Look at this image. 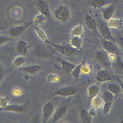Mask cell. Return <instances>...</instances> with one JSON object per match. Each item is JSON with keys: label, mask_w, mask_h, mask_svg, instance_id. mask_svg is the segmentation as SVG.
I'll use <instances>...</instances> for the list:
<instances>
[{"label": "cell", "mask_w": 123, "mask_h": 123, "mask_svg": "<svg viewBox=\"0 0 123 123\" xmlns=\"http://www.w3.org/2000/svg\"></svg>", "instance_id": "cell-42"}, {"label": "cell", "mask_w": 123, "mask_h": 123, "mask_svg": "<svg viewBox=\"0 0 123 123\" xmlns=\"http://www.w3.org/2000/svg\"><path fill=\"white\" fill-rule=\"evenodd\" d=\"M119 0H92L91 6L95 9H101L109 5L117 2Z\"/></svg>", "instance_id": "cell-11"}, {"label": "cell", "mask_w": 123, "mask_h": 123, "mask_svg": "<svg viewBox=\"0 0 123 123\" xmlns=\"http://www.w3.org/2000/svg\"><path fill=\"white\" fill-rule=\"evenodd\" d=\"M53 13L55 19L63 23L67 22L71 18L70 9L67 6L63 5L59 6L54 10Z\"/></svg>", "instance_id": "cell-2"}, {"label": "cell", "mask_w": 123, "mask_h": 123, "mask_svg": "<svg viewBox=\"0 0 123 123\" xmlns=\"http://www.w3.org/2000/svg\"><path fill=\"white\" fill-rule=\"evenodd\" d=\"M33 24V21L26 22L20 25L13 26L10 28L8 33L11 37L16 38L21 36L30 26Z\"/></svg>", "instance_id": "cell-5"}, {"label": "cell", "mask_w": 123, "mask_h": 123, "mask_svg": "<svg viewBox=\"0 0 123 123\" xmlns=\"http://www.w3.org/2000/svg\"><path fill=\"white\" fill-rule=\"evenodd\" d=\"M107 87L109 91L116 98H117L121 93V86L116 83H109Z\"/></svg>", "instance_id": "cell-20"}, {"label": "cell", "mask_w": 123, "mask_h": 123, "mask_svg": "<svg viewBox=\"0 0 123 123\" xmlns=\"http://www.w3.org/2000/svg\"><path fill=\"white\" fill-rule=\"evenodd\" d=\"M100 88L98 86L92 85L88 88V96L90 100L93 99L97 96L100 92Z\"/></svg>", "instance_id": "cell-19"}, {"label": "cell", "mask_w": 123, "mask_h": 123, "mask_svg": "<svg viewBox=\"0 0 123 123\" xmlns=\"http://www.w3.org/2000/svg\"><path fill=\"white\" fill-rule=\"evenodd\" d=\"M111 64V67L116 73L118 74H123V62L119 57L116 55Z\"/></svg>", "instance_id": "cell-15"}, {"label": "cell", "mask_w": 123, "mask_h": 123, "mask_svg": "<svg viewBox=\"0 0 123 123\" xmlns=\"http://www.w3.org/2000/svg\"><path fill=\"white\" fill-rule=\"evenodd\" d=\"M40 121V118L39 116L36 114L31 120V122L32 123H39Z\"/></svg>", "instance_id": "cell-39"}, {"label": "cell", "mask_w": 123, "mask_h": 123, "mask_svg": "<svg viewBox=\"0 0 123 123\" xmlns=\"http://www.w3.org/2000/svg\"><path fill=\"white\" fill-rule=\"evenodd\" d=\"M26 62V60L24 57L19 56L16 57L13 62V66L16 68H19L25 64Z\"/></svg>", "instance_id": "cell-30"}, {"label": "cell", "mask_w": 123, "mask_h": 123, "mask_svg": "<svg viewBox=\"0 0 123 123\" xmlns=\"http://www.w3.org/2000/svg\"><path fill=\"white\" fill-rule=\"evenodd\" d=\"M116 98L109 91H105L103 94L102 99L104 103L114 101Z\"/></svg>", "instance_id": "cell-27"}, {"label": "cell", "mask_w": 123, "mask_h": 123, "mask_svg": "<svg viewBox=\"0 0 123 123\" xmlns=\"http://www.w3.org/2000/svg\"><path fill=\"white\" fill-rule=\"evenodd\" d=\"M59 76L55 74H51L48 75L47 78V82L48 83L58 82L61 80Z\"/></svg>", "instance_id": "cell-32"}, {"label": "cell", "mask_w": 123, "mask_h": 123, "mask_svg": "<svg viewBox=\"0 0 123 123\" xmlns=\"http://www.w3.org/2000/svg\"><path fill=\"white\" fill-rule=\"evenodd\" d=\"M102 46L103 49L109 54L117 55L120 51L118 50L116 44L111 41L103 39L102 42Z\"/></svg>", "instance_id": "cell-8"}, {"label": "cell", "mask_w": 123, "mask_h": 123, "mask_svg": "<svg viewBox=\"0 0 123 123\" xmlns=\"http://www.w3.org/2000/svg\"><path fill=\"white\" fill-rule=\"evenodd\" d=\"M81 66V73L84 74H91L92 70L90 67L87 65L84 61H82Z\"/></svg>", "instance_id": "cell-31"}, {"label": "cell", "mask_w": 123, "mask_h": 123, "mask_svg": "<svg viewBox=\"0 0 123 123\" xmlns=\"http://www.w3.org/2000/svg\"><path fill=\"white\" fill-rule=\"evenodd\" d=\"M19 70L30 74H34L43 69L42 67L38 65H32L23 68H17Z\"/></svg>", "instance_id": "cell-16"}, {"label": "cell", "mask_w": 123, "mask_h": 123, "mask_svg": "<svg viewBox=\"0 0 123 123\" xmlns=\"http://www.w3.org/2000/svg\"><path fill=\"white\" fill-rule=\"evenodd\" d=\"M33 28L38 38L45 43L50 44L51 41L48 38L45 32L38 26H34Z\"/></svg>", "instance_id": "cell-21"}, {"label": "cell", "mask_w": 123, "mask_h": 123, "mask_svg": "<svg viewBox=\"0 0 123 123\" xmlns=\"http://www.w3.org/2000/svg\"></svg>", "instance_id": "cell-43"}, {"label": "cell", "mask_w": 123, "mask_h": 123, "mask_svg": "<svg viewBox=\"0 0 123 123\" xmlns=\"http://www.w3.org/2000/svg\"><path fill=\"white\" fill-rule=\"evenodd\" d=\"M50 44L58 52L67 56H69L74 54L77 50L70 44H57L50 42Z\"/></svg>", "instance_id": "cell-4"}, {"label": "cell", "mask_w": 123, "mask_h": 123, "mask_svg": "<svg viewBox=\"0 0 123 123\" xmlns=\"http://www.w3.org/2000/svg\"><path fill=\"white\" fill-rule=\"evenodd\" d=\"M56 60L61 64L62 69L67 73H71L76 65L62 59H58Z\"/></svg>", "instance_id": "cell-18"}, {"label": "cell", "mask_w": 123, "mask_h": 123, "mask_svg": "<svg viewBox=\"0 0 123 123\" xmlns=\"http://www.w3.org/2000/svg\"><path fill=\"white\" fill-rule=\"evenodd\" d=\"M80 117L81 121L83 123H90L92 118L90 116L88 112L84 109L80 111Z\"/></svg>", "instance_id": "cell-26"}, {"label": "cell", "mask_w": 123, "mask_h": 123, "mask_svg": "<svg viewBox=\"0 0 123 123\" xmlns=\"http://www.w3.org/2000/svg\"><path fill=\"white\" fill-rule=\"evenodd\" d=\"M119 84L121 89V93L123 95V83L121 82H119Z\"/></svg>", "instance_id": "cell-41"}, {"label": "cell", "mask_w": 123, "mask_h": 123, "mask_svg": "<svg viewBox=\"0 0 123 123\" xmlns=\"http://www.w3.org/2000/svg\"><path fill=\"white\" fill-rule=\"evenodd\" d=\"M82 64V62H81L78 65H76L71 72L74 77L76 78H79L81 74H82L81 70Z\"/></svg>", "instance_id": "cell-33"}, {"label": "cell", "mask_w": 123, "mask_h": 123, "mask_svg": "<svg viewBox=\"0 0 123 123\" xmlns=\"http://www.w3.org/2000/svg\"><path fill=\"white\" fill-rule=\"evenodd\" d=\"M116 44L120 47L123 49V37L120 34H119L118 36L116 37Z\"/></svg>", "instance_id": "cell-37"}, {"label": "cell", "mask_w": 123, "mask_h": 123, "mask_svg": "<svg viewBox=\"0 0 123 123\" xmlns=\"http://www.w3.org/2000/svg\"><path fill=\"white\" fill-rule=\"evenodd\" d=\"M46 20V17L41 14L37 15L35 17L33 21L34 26H38L43 24Z\"/></svg>", "instance_id": "cell-28"}, {"label": "cell", "mask_w": 123, "mask_h": 123, "mask_svg": "<svg viewBox=\"0 0 123 123\" xmlns=\"http://www.w3.org/2000/svg\"><path fill=\"white\" fill-rule=\"evenodd\" d=\"M17 51L21 55H24L27 52L28 47L26 42L23 41H19L16 44Z\"/></svg>", "instance_id": "cell-22"}, {"label": "cell", "mask_w": 123, "mask_h": 123, "mask_svg": "<svg viewBox=\"0 0 123 123\" xmlns=\"http://www.w3.org/2000/svg\"><path fill=\"white\" fill-rule=\"evenodd\" d=\"M54 106L51 102L45 104L42 109V123H46L53 116L54 111Z\"/></svg>", "instance_id": "cell-6"}, {"label": "cell", "mask_w": 123, "mask_h": 123, "mask_svg": "<svg viewBox=\"0 0 123 123\" xmlns=\"http://www.w3.org/2000/svg\"><path fill=\"white\" fill-rule=\"evenodd\" d=\"M88 113H89L90 116L92 117H94L96 115V111L95 110V109L93 108L89 110V111H88Z\"/></svg>", "instance_id": "cell-40"}, {"label": "cell", "mask_w": 123, "mask_h": 123, "mask_svg": "<svg viewBox=\"0 0 123 123\" xmlns=\"http://www.w3.org/2000/svg\"><path fill=\"white\" fill-rule=\"evenodd\" d=\"M38 9L40 13L46 17H48L50 15V11L49 6L46 2L43 0H39L38 2Z\"/></svg>", "instance_id": "cell-13"}, {"label": "cell", "mask_w": 123, "mask_h": 123, "mask_svg": "<svg viewBox=\"0 0 123 123\" xmlns=\"http://www.w3.org/2000/svg\"><path fill=\"white\" fill-rule=\"evenodd\" d=\"M82 43V39L80 37L72 36L70 39V45L77 50L81 49Z\"/></svg>", "instance_id": "cell-23"}, {"label": "cell", "mask_w": 123, "mask_h": 123, "mask_svg": "<svg viewBox=\"0 0 123 123\" xmlns=\"http://www.w3.org/2000/svg\"><path fill=\"white\" fill-rule=\"evenodd\" d=\"M96 59L101 65L106 69L111 67V64L109 60V54L104 49L98 51L96 53Z\"/></svg>", "instance_id": "cell-3"}, {"label": "cell", "mask_w": 123, "mask_h": 123, "mask_svg": "<svg viewBox=\"0 0 123 123\" xmlns=\"http://www.w3.org/2000/svg\"><path fill=\"white\" fill-rule=\"evenodd\" d=\"M76 91L73 87L68 86L60 88L55 92V95L63 97H68L74 95Z\"/></svg>", "instance_id": "cell-9"}, {"label": "cell", "mask_w": 123, "mask_h": 123, "mask_svg": "<svg viewBox=\"0 0 123 123\" xmlns=\"http://www.w3.org/2000/svg\"><path fill=\"white\" fill-rule=\"evenodd\" d=\"M103 100L98 96H96L93 99L92 101V105L95 109L100 108L103 104Z\"/></svg>", "instance_id": "cell-29"}, {"label": "cell", "mask_w": 123, "mask_h": 123, "mask_svg": "<svg viewBox=\"0 0 123 123\" xmlns=\"http://www.w3.org/2000/svg\"><path fill=\"white\" fill-rule=\"evenodd\" d=\"M108 25L109 28L122 29H123V20L111 19L108 21Z\"/></svg>", "instance_id": "cell-24"}, {"label": "cell", "mask_w": 123, "mask_h": 123, "mask_svg": "<svg viewBox=\"0 0 123 123\" xmlns=\"http://www.w3.org/2000/svg\"><path fill=\"white\" fill-rule=\"evenodd\" d=\"M5 73H6V71L5 69L0 63V84L4 78Z\"/></svg>", "instance_id": "cell-38"}, {"label": "cell", "mask_w": 123, "mask_h": 123, "mask_svg": "<svg viewBox=\"0 0 123 123\" xmlns=\"http://www.w3.org/2000/svg\"><path fill=\"white\" fill-rule=\"evenodd\" d=\"M113 102V101L104 103L102 110L103 114H106L109 113L111 109Z\"/></svg>", "instance_id": "cell-34"}, {"label": "cell", "mask_w": 123, "mask_h": 123, "mask_svg": "<svg viewBox=\"0 0 123 123\" xmlns=\"http://www.w3.org/2000/svg\"><path fill=\"white\" fill-rule=\"evenodd\" d=\"M84 22L88 28L92 31L98 30L96 21L95 18L88 14H86L84 17Z\"/></svg>", "instance_id": "cell-17"}, {"label": "cell", "mask_w": 123, "mask_h": 123, "mask_svg": "<svg viewBox=\"0 0 123 123\" xmlns=\"http://www.w3.org/2000/svg\"><path fill=\"white\" fill-rule=\"evenodd\" d=\"M96 80L99 82H104L112 80V78L106 69H103L98 71L96 75Z\"/></svg>", "instance_id": "cell-14"}, {"label": "cell", "mask_w": 123, "mask_h": 123, "mask_svg": "<svg viewBox=\"0 0 123 123\" xmlns=\"http://www.w3.org/2000/svg\"><path fill=\"white\" fill-rule=\"evenodd\" d=\"M98 31H99L101 36L104 39L111 41L116 44V37H114L111 34L110 28L106 21H103L101 20L96 21Z\"/></svg>", "instance_id": "cell-1"}, {"label": "cell", "mask_w": 123, "mask_h": 123, "mask_svg": "<svg viewBox=\"0 0 123 123\" xmlns=\"http://www.w3.org/2000/svg\"><path fill=\"white\" fill-rule=\"evenodd\" d=\"M27 103L24 105L17 104L8 105L6 108H0V111H9L19 113H23L27 110Z\"/></svg>", "instance_id": "cell-7"}, {"label": "cell", "mask_w": 123, "mask_h": 123, "mask_svg": "<svg viewBox=\"0 0 123 123\" xmlns=\"http://www.w3.org/2000/svg\"><path fill=\"white\" fill-rule=\"evenodd\" d=\"M13 41V39L10 37L1 35L0 36V46H2L9 42Z\"/></svg>", "instance_id": "cell-36"}, {"label": "cell", "mask_w": 123, "mask_h": 123, "mask_svg": "<svg viewBox=\"0 0 123 123\" xmlns=\"http://www.w3.org/2000/svg\"><path fill=\"white\" fill-rule=\"evenodd\" d=\"M10 98L8 96L0 97V108H4L8 105Z\"/></svg>", "instance_id": "cell-35"}, {"label": "cell", "mask_w": 123, "mask_h": 123, "mask_svg": "<svg viewBox=\"0 0 123 123\" xmlns=\"http://www.w3.org/2000/svg\"><path fill=\"white\" fill-rule=\"evenodd\" d=\"M100 9L104 20L108 21L113 17L116 10V7L113 4H111Z\"/></svg>", "instance_id": "cell-10"}, {"label": "cell", "mask_w": 123, "mask_h": 123, "mask_svg": "<svg viewBox=\"0 0 123 123\" xmlns=\"http://www.w3.org/2000/svg\"><path fill=\"white\" fill-rule=\"evenodd\" d=\"M67 108L65 106L59 107L53 114L51 122L56 123L64 117L66 114Z\"/></svg>", "instance_id": "cell-12"}, {"label": "cell", "mask_w": 123, "mask_h": 123, "mask_svg": "<svg viewBox=\"0 0 123 123\" xmlns=\"http://www.w3.org/2000/svg\"><path fill=\"white\" fill-rule=\"evenodd\" d=\"M72 36H77L81 37L84 34V31L82 26L81 24L75 26L71 31H68Z\"/></svg>", "instance_id": "cell-25"}]
</instances>
